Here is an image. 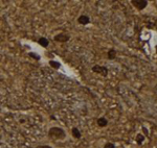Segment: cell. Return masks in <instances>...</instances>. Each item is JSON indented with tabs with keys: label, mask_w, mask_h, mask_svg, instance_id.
<instances>
[{
	"label": "cell",
	"mask_w": 157,
	"mask_h": 148,
	"mask_svg": "<svg viewBox=\"0 0 157 148\" xmlns=\"http://www.w3.org/2000/svg\"><path fill=\"white\" fill-rule=\"evenodd\" d=\"M48 138L53 140H64L66 138V133L62 127L53 126L48 129Z\"/></svg>",
	"instance_id": "cell-1"
},
{
	"label": "cell",
	"mask_w": 157,
	"mask_h": 148,
	"mask_svg": "<svg viewBox=\"0 0 157 148\" xmlns=\"http://www.w3.org/2000/svg\"><path fill=\"white\" fill-rule=\"evenodd\" d=\"M91 70H92L93 73H96V74H101L102 76H104V77H107L109 74V69L107 68L106 66H101V65H93L92 68H91Z\"/></svg>",
	"instance_id": "cell-2"
},
{
	"label": "cell",
	"mask_w": 157,
	"mask_h": 148,
	"mask_svg": "<svg viewBox=\"0 0 157 148\" xmlns=\"http://www.w3.org/2000/svg\"><path fill=\"white\" fill-rule=\"evenodd\" d=\"M131 4H132L137 11L142 12L148 6L149 2H148V0H131Z\"/></svg>",
	"instance_id": "cell-3"
},
{
	"label": "cell",
	"mask_w": 157,
	"mask_h": 148,
	"mask_svg": "<svg viewBox=\"0 0 157 148\" xmlns=\"http://www.w3.org/2000/svg\"><path fill=\"white\" fill-rule=\"evenodd\" d=\"M70 40V35L66 32H60L53 37V41L58 43H66Z\"/></svg>",
	"instance_id": "cell-4"
},
{
	"label": "cell",
	"mask_w": 157,
	"mask_h": 148,
	"mask_svg": "<svg viewBox=\"0 0 157 148\" xmlns=\"http://www.w3.org/2000/svg\"><path fill=\"white\" fill-rule=\"evenodd\" d=\"M77 23L81 25H88L89 23L91 22L90 18H89V16L87 15H81L79 16V18H77Z\"/></svg>",
	"instance_id": "cell-5"
},
{
	"label": "cell",
	"mask_w": 157,
	"mask_h": 148,
	"mask_svg": "<svg viewBox=\"0 0 157 148\" xmlns=\"http://www.w3.org/2000/svg\"><path fill=\"white\" fill-rule=\"evenodd\" d=\"M96 124L99 127L103 128V127H106V126H108L109 124V121L107 120V118L105 117H100L96 119Z\"/></svg>",
	"instance_id": "cell-6"
},
{
	"label": "cell",
	"mask_w": 157,
	"mask_h": 148,
	"mask_svg": "<svg viewBox=\"0 0 157 148\" xmlns=\"http://www.w3.org/2000/svg\"><path fill=\"white\" fill-rule=\"evenodd\" d=\"M116 55H117V51L115 50L114 48H110L108 50V53H107V58H108L109 61H113V60H115Z\"/></svg>",
	"instance_id": "cell-7"
},
{
	"label": "cell",
	"mask_w": 157,
	"mask_h": 148,
	"mask_svg": "<svg viewBox=\"0 0 157 148\" xmlns=\"http://www.w3.org/2000/svg\"><path fill=\"white\" fill-rule=\"evenodd\" d=\"M71 135H72V137L74 139H81L82 138V133H81V131L77 127H72V129H71Z\"/></svg>",
	"instance_id": "cell-8"
},
{
	"label": "cell",
	"mask_w": 157,
	"mask_h": 148,
	"mask_svg": "<svg viewBox=\"0 0 157 148\" xmlns=\"http://www.w3.org/2000/svg\"><path fill=\"white\" fill-rule=\"evenodd\" d=\"M38 44L40 45V46L44 47V48H46V47H48V45H49V40L45 38V37H41V38L38 40Z\"/></svg>",
	"instance_id": "cell-9"
},
{
	"label": "cell",
	"mask_w": 157,
	"mask_h": 148,
	"mask_svg": "<svg viewBox=\"0 0 157 148\" xmlns=\"http://www.w3.org/2000/svg\"><path fill=\"white\" fill-rule=\"evenodd\" d=\"M145 140H146V137H145L144 135H142V133L137 134L136 135V138H135V141H136L137 145H142V143L145 142Z\"/></svg>",
	"instance_id": "cell-10"
},
{
	"label": "cell",
	"mask_w": 157,
	"mask_h": 148,
	"mask_svg": "<svg viewBox=\"0 0 157 148\" xmlns=\"http://www.w3.org/2000/svg\"><path fill=\"white\" fill-rule=\"evenodd\" d=\"M49 66L51 67V68H53L55 70H59V69L61 68V64L59 62H57V61H53V60H50L48 62Z\"/></svg>",
	"instance_id": "cell-11"
},
{
	"label": "cell",
	"mask_w": 157,
	"mask_h": 148,
	"mask_svg": "<svg viewBox=\"0 0 157 148\" xmlns=\"http://www.w3.org/2000/svg\"><path fill=\"white\" fill-rule=\"evenodd\" d=\"M28 55L31 56V58H34V60H36V61H40V60H41V56H40V55H38L37 53H35V52H29Z\"/></svg>",
	"instance_id": "cell-12"
},
{
	"label": "cell",
	"mask_w": 157,
	"mask_h": 148,
	"mask_svg": "<svg viewBox=\"0 0 157 148\" xmlns=\"http://www.w3.org/2000/svg\"><path fill=\"white\" fill-rule=\"evenodd\" d=\"M142 135H144L146 138H148V137H149V129H148V128H147L146 126H142Z\"/></svg>",
	"instance_id": "cell-13"
},
{
	"label": "cell",
	"mask_w": 157,
	"mask_h": 148,
	"mask_svg": "<svg viewBox=\"0 0 157 148\" xmlns=\"http://www.w3.org/2000/svg\"><path fill=\"white\" fill-rule=\"evenodd\" d=\"M103 148H116V146H115V144L112 143V142H108V143L105 144V146Z\"/></svg>",
	"instance_id": "cell-14"
},
{
	"label": "cell",
	"mask_w": 157,
	"mask_h": 148,
	"mask_svg": "<svg viewBox=\"0 0 157 148\" xmlns=\"http://www.w3.org/2000/svg\"><path fill=\"white\" fill-rule=\"evenodd\" d=\"M36 148H53V147H51L50 145H39Z\"/></svg>",
	"instance_id": "cell-15"
},
{
	"label": "cell",
	"mask_w": 157,
	"mask_h": 148,
	"mask_svg": "<svg viewBox=\"0 0 157 148\" xmlns=\"http://www.w3.org/2000/svg\"><path fill=\"white\" fill-rule=\"evenodd\" d=\"M155 50H156V53H157V46L155 47Z\"/></svg>",
	"instance_id": "cell-16"
},
{
	"label": "cell",
	"mask_w": 157,
	"mask_h": 148,
	"mask_svg": "<svg viewBox=\"0 0 157 148\" xmlns=\"http://www.w3.org/2000/svg\"><path fill=\"white\" fill-rule=\"evenodd\" d=\"M156 87H157V82H156Z\"/></svg>",
	"instance_id": "cell-17"
}]
</instances>
